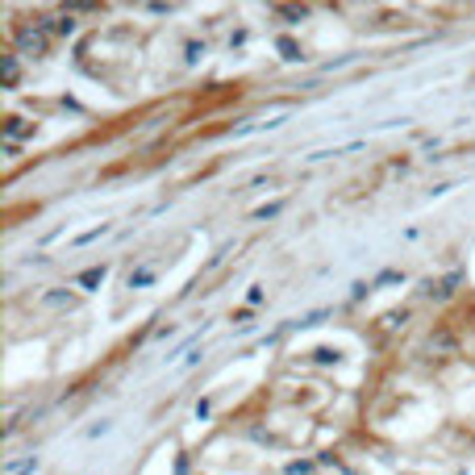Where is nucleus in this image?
<instances>
[{
  "label": "nucleus",
  "instance_id": "nucleus-13",
  "mask_svg": "<svg viewBox=\"0 0 475 475\" xmlns=\"http://www.w3.org/2000/svg\"><path fill=\"white\" fill-rule=\"evenodd\" d=\"M317 363H338V351H330V346H321V351H317Z\"/></svg>",
  "mask_w": 475,
  "mask_h": 475
},
{
  "label": "nucleus",
  "instance_id": "nucleus-14",
  "mask_svg": "<svg viewBox=\"0 0 475 475\" xmlns=\"http://www.w3.org/2000/svg\"><path fill=\"white\" fill-rule=\"evenodd\" d=\"M46 305H71V296H67V292H50Z\"/></svg>",
  "mask_w": 475,
  "mask_h": 475
},
{
  "label": "nucleus",
  "instance_id": "nucleus-2",
  "mask_svg": "<svg viewBox=\"0 0 475 475\" xmlns=\"http://www.w3.org/2000/svg\"><path fill=\"white\" fill-rule=\"evenodd\" d=\"M46 46H50V42H46V33H42V25H38V29H21V33H17V54H29V58H42V54H46Z\"/></svg>",
  "mask_w": 475,
  "mask_h": 475
},
{
  "label": "nucleus",
  "instance_id": "nucleus-9",
  "mask_svg": "<svg viewBox=\"0 0 475 475\" xmlns=\"http://www.w3.org/2000/svg\"><path fill=\"white\" fill-rule=\"evenodd\" d=\"M54 29H58V33H75V17H71V13H63V17L54 21Z\"/></svg>",
  "mask_w": 475,
  "mask_h": 475
},
{
  "label": "nucleus",
  "instance_id": "nucleus-12",
  "mask_svg": "<svg viewBox=\"0 0 475 475\" xmlns=\"http://www.w3.org/2000/svg\"><path fill=\"white\" fill-rule=\"evenodd\" d=\"M280 209H284V204H280V200H275V204H263V209H259V213H255V217H259V221H267V217H275V213H280Z\"/></svg>",
  "mask_w": 475,
  "mask_h": 475
},
{
  "label": "nucleus",
  "instance_id": "nucleus-1",
  "mask_svg": "<svg viewBox=\"0 0 475 475\" xmlns=\"http://www.w3.org/2000/svg\"><path fill=\"white\" fill-rule=\"evenodd\" d=\"M463 280H467L463 271H451V275H442V280H430V284L421 288V296H426V300H451Z\"/></svg>",
  "mask_w": 475,
  "mask_h": 475
},
{
  "label": "nucleus",
  "instance_id": "nucleus-6",
  "mask_svg": "<svg viewBox=\"0 0 475 475\" xmlns=\"http://www.w3.org/2000/svg\"><path fill=\"white\" fill-rule=\"evenodd\" d=\"M100 280H104V263H100V267H88V271H83L75 284H79V288H96Z\"/></svg>",
  "mask_w": 475,
  "mask_h": 475
},
{
  "label": "nucleus",
  "instance_id": "nucleus-5",
  "mask_svg": "<svg viewBox=\"0 0 475 475\" xmlns=\"http://www.w3.org/2000/svg\"><path fill=\"white\" fill-rule=\"evenodd\" d=\"M4 134H8V138H29L33 125H29L25 117H8V121H4Z\"/></svg>",
  "mask_w": 475,
  "mask_h": 475
},
{
  "label": "nucleus",
  "instance_id": "nucleus-7",
  "mask_svg": "<svg viewBox=\"0 0 475 475\" xmlns=\"http://www.w3.org/2000/svg\"><path fill=\"white\" fill-rule=\"evenodd\" d=\"M380 321H384V330H401V325L409 321V309H392V313H384Z\"/></svg>",
  "mask_w": 475,
  "mask_h": 475
},
{
  "label": "nucleus",
  "instance_id": "nucleus-11",
  "mask_svg": "<svg viewBox=\"0 0 475 475\" xmlns=\"http://www.w3.org/2000/svg\"><path fill=\"white\" fill-rule=\"evenodd\" d=\"M33 467H38V459H25V463H13L8 475H25V472H33Z\"/></svg>",
  "mask_w": 475,
  "mask_h": 475
},
{
  "label": "nucleus",
  "instance_id": "nucleus-3",
  "mask_svg": "<svg viewBox=\"0 0 475 475\" xmlns=\"http://www.w3.org/2000/svg\"><path fill=\"white\" fill-rule=\"evenodd\" d=\"M459 351V342L446 334V330H438V334H430V355H438V359H451Z\"/></svg>",
  "mask_w": 475,
  "mask_h": 475
},
{
  "label": "nucleus",
  "instance_id": "nucleus-10",
  "mask_svg": "<svg viewBox=\"0 0 475 475\" xmlns=\"http://www.w3.org/2000/svg\"><path fill=\"white\" fill-rule=\"evenodd\" d=\"M280 50H284V58H300V50H296L292 38H280Z\"/></svg>",
  "mask_w": 475,
  "mask_h": 475
},
{
  "label": "nucleus",
  "instance_id": "nucleus-4",
  "mask_svg": "<svg viewBox=\"0 0 475 475\" xmlns=\"http://www.w3.org/2000/svg\"><path fill=\"white\" fill-rule=\"evenodd\" d=\"M0 75H4V83H8V88H17V75H21L17 54H4V58H0Z\"/></svg>",
  "mask_w": 475,
  "mask_h": 475
},
{
  "label": "nucleus",
  "instance_id": "nucleus-8",
  "mask_svg": "<svg viewBox=\"0 0 475 475\" xmlns=\"http://www.w3.org/2000/svg\"><path fill=\"white\" fill-rule=\"evenodd\" d=\"M275 13H280V17H284L288 25H296V21H305V8H292V4H280Z\"/></svg>",
  "mask_w": 475,
  "mask_h": 475
}]
</instances>
